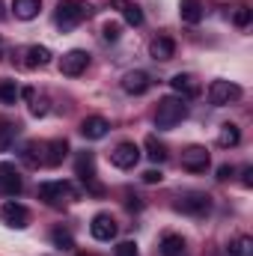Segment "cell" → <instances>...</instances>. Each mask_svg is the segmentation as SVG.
I'll use <instances>...</instances> for the list:
<instances>
[{
    "instance_id": "cell-13",
    "label": "cell",
    "mask_w": 253,
    "mask_h": 256,
    "mask_svg": "<svg viewBox=\"0 0 253 256\" xmlns=\"http://www.w3.org/2000/svg\"><path fill=\"white\" fill-rule=\"evenodd\" d=\"M149 86H152V78L146 72H128L122 78V90L128 96H143V92H149Z\"/></svg>"
},
{
    "instance_id": "cell-23",
    "label": "cell",
    "mask_w": 253,
    "mask_h": 256,
    "mask_svg": "<svg viewBox=\"0 0 253 256\" xmlns=\"http://www.w3.org/2000/svg\"><path fill=\"white\" fill-rule=\"evenodd\" d=\"M238 140H242V131H238V126H232V122L220 126V134H218V146H224V149H232V146H238Z\"/></svg>"
},
{
    "instance_id": "cell-33",
    "label": "cell",
    "mask_w": 253,
    "mask_h": 256,
    "mask_svg": "<svg viewBox=\"0 0 253 256\" xmlns=\"http://www.w3.org/2000/svg\"><path fill=\"white\" fill-rule=\"evenodd\" d=\"M116 256H137V244H134V242H122V244L116 248Z\"/></svg>"
},
{
    "instance_id": "cell-32",
    "label": "cell",
    "mask_w": 253,
    "mask_h": 256,
    "mask_svg": "<svg viewBox=\"0 0 253 256\" xmlns=\"http://www.w3.org/2000/svg\"><path fill=\"white\" fill-rule=\"evenodd\" d=\"M30 102H33V104H30V114H33V116H45V114H48V102H45V98H36V92H33Z\"/></svg>"
},
{
    "instance_id": "cell-38",
    "label": "cell",
    "mask_w": 253,
    "mask_h": 256,
    "mask_svg": "<svg viewBox=\"0 0 253 256\" xmlns=\"http://www.w3.org/2000/svg\"><path fill=\"white\" fill-rule=\"evenodd\" d=\"M78 256H84V254H78Z\"/></svg>"
},
{
    "instance_id": "cell-2",
    "label": "cell",
    "mask_w": 253,
    "mask_h": 256,
    "mask_svg": "<svg viewBox=\"0 0 253 256\" xmlns=\"http://www.w3.org/2000/svg\"><path fill=\"white\" fill-rule=\"evenodd\" d=\"M185 116H188V104H185V98H179V96H167V98H161L158 108H155V126L158 128L179 126Z\"/></svg>"
},
{
    "instance_id": "cell-14",
    "label": "cell",
    "mask_w": 253,
    "mask_h": 256,
    "mask_svg": "<svg viewBox=\"0 0 253 256\" xmlns=\"http://www.w3.org/2000/svg\"><path fill=\"white\" fill-rule=\"evenodd\" d=\"M0 194H6V196L21 194V176L12 164H0Z\"/></svg>"
},
{
    "instance_id": "cell-30",
    "label": "cell",
    "mask_w": 253,
    "mask_h": 256,
    "mask_svg": "<svg viewBox=\"0 0 253 256\" xmlns=\"http://www.w3.org/2000/svg\"><path fill=\"white\" fill-rule=\"evenodd\" d=\"M232 21H236V27H248L250 24V9L248 6H238L236 15H232Z\"/></svg>"
},
{
    "instance_id": "cell-24",
    "label": "cell",
    "mask_w": 253,
    "mask_h": 256,
    "mask_svg": "<svg viewBox=\"0 0 253 256\" xmlns=\"http://www.w3.org/2000/svg\"><path fill=\"white\" fill-rule=\"evenodd\" d=\"M146 158L149 161H155V164H161L164 158H167V146L152 134V137H146Z\"/></svg>"
},
{
    "instance_id": "cell-3",
    "label": "cell",
    "mask_w": 253,
    "mask_h": 256,
    "mask_svg": "<svg viewBox=\"0 0 253 256\" xmlns=\"http://www.w3.org/2000/svg\"><path fill=\"white\" fill-rule=\"evenodd\" d=\"M39 196H42L48 206L60 208V206H66V202L74 200V188H72L68 182H42V185H39Z\"/></svg>"
},
{
    "instance_id": "cell-8",
    "label": "cell",
    "mask_w": 253,
    "mask_h": 256,
    "mask_svg": "<svg viewBox=\"0 0 253 256\" xmlns=\"http://www.w3.org/2000/svg\"><path fill=\"white\" fill-rule=\"evenodd\" d=\"M0 220H3L6 226H12V230H24V226L30 224V212H27L21 202L9 200V202H3V208H0Z\"/></svg>"
},
{
    "instance_id": "cell-17",
    "label": "cell",
    "mask_w": 253,
    "mask_h": 256,
    "mask_svg": "<svg viewBox=\"0 0 253 256\" xmlns=\"http://www.w3.org/2000/svg\"><path fill=\"white\" fill-rule=\"evenodd\" d=\"M108 120L104 116H86L84 122H80V134L86 137V140H102L104 134H108Z\"/></svg>"
},
{
    "instance_id": "cell-9",
    "label": "cell",
    "mask_w": 253,
    "mask_h": 256,
    "mask_svg": "<svg viewBox=\"0 0 253 256\" xmlns=\"http://www.w3.org/2000/svg\"><path fill=\"white\" fill-rule=\"evenodd\" d=\"M90 232H92L96 242H114L116 238V220L108 212H98L92 218V224H90Z\"/></svg>"
},
{
    "instance_id": "cell-20",
    "label": "cell",
    "mask_w": 253,
    "mask_h": 256,
    "mask_svg": "<svg viewBox=\"0 0 253 256\" xmlns=\"http://www.w3.org/2000/svg\"><path fill=\"white\" fill-rule=\"evenodd\" d=\"M42 9V0H12V12L21 21H33Z\"/></svg>"
},
{
    "instance_id": "cell-10",
    "label": "cell",
    "mask_w": 253,
    "mask_h": 256,
    "mask_svg": "<svg viewBox=\"0 0 253 256\" xmlns=\"http://www.w3.org/2000/svg\"><path fill=\"white\" fill-rule=\"evenodd\" d=\"M208 149L206 146H188L185 152H182V170H188V173H202L206 167H208Z\"/></svg>"
},
{
    "instance_id": "cell-12",
    "label": "cell",
    "mask_w": 253,
    "mask_h": 256,
    "mask_svg": "<svg viewBox=\"0 0 253 256\" xmlns=\"http://www.w3.org/2000/svg\"><path fill=\"white\" fill-rule=\"evenodd\" d=\"M149 54H152V60L167 63V60H173V54H176V42H173L170 36H155V39L149 42Z\"/></svg>"
},
{
    "instance_id": "cell-6",
    "label": "cell",
    "mask_w": 253,
    "mask_h": 256,
    "mask_svg": "<svg viewBox=\"0 0 253 256\" xmlns=\"http://www.w3.org/2000/svg\"><path fill=\"white\" fill-rule=\"evenodd\" d=\"M137 161H140V146H137V143H131V140L120 143V146L110 152V164H114L116 170H134V167H137Z\"/></svg>"
},
{
    "instance_id": "cell-5",
    "label": "cell",
    "mask_w": 253,
    "mask_h": 256,
    "mask_svg": "<svg viewBox=\"0 0 253 256\" xmlns=\"http://www.w3.org/2000/svg\"><path fill=\"white\" fill-rule=\"evenodd\" d=\"M208 208H212V200H208V194H200V191L182 194V196L176 200V212H182V214L202 218V214H208Z\"/></svg>"
},
{
    "instance_id": "cell-34",
    "label": "cell",
    "mask_w": 253,
    "mask_h": 256,
    "mask_svg": "<svg viewBox=\"0 0 253 256\" xmlns=\"http://www.w3.org/2000/svg\"><path fill=\"white\" fill-rule=\"evenodd\" d=\"M161 179H164L161 170H146V173H143V182H146V185H155V182H161Z\"/></svg>"
},
{
    "instance_id": "cell-18",
    "label": "cell",
    "mask_w": 253,
    "mask_h": 256,
    "mask_svg": "<svg viewBox=\"0 0 253 256\" xmlns=\"http://www.w3.org/2000/svg\"><path fill=\"white\" fill-rule=\"evenodd\" d=\"M110 6L122 12V18H126L131 27H140L143 24V9L137 3H131V0H110Z\"/></svg>"
},
{
    "instance_id": "cell-28",
    "label": "cell",
    "mask_w": 253,
    "mask_h": 256,
    "mask_svg": "<svg viewBox=\"0 0 253 256\" xmlns=\"http://www.w3.org/2000/svg\"><path fill=\"white\" fill-rule=\"evenodd\" d=\"M51 242H54L57 248H63V250L74 248V238H72V232H68V230H54V232H51Z\"/></svg>"
},
{
    "instance_id": "cell-19",
    "label": "cell",
    "mask_w": 253,
    "mask_h": 256,
    "mask_svg": "<svg viewBox=\"0 0 253 256\" xmlns=\"http://www.w3.org/2000/svg\"><path fill=\"white\" fill-rule=\"evenodd\" d=\"M51 63V51L48 48H42V45H30V48H24V66L27 68H42V66Z\"/></svg>"
},
{
    "instance_id": "cell-25",
    "label": "cell",
    "mask_w": 253,
    "mask_h": 256,
    "mask_svg": "<svg viewBox=\"0 0 253 256\" xmlns=\"http://www.w3.org/2000/svg\"><path fill=\"white\" fill-rule=\"evenodd\" d=\"M18 96H21V90H18L15 80H3V84H0V102H3V104H15Z\"/></svg>"
},
{
    "instance_id": "cell-21",
    "label": "cell",
    "mask_w": 253,
    "mask_h": 256,
    "mask_svg": "<svg viewBox=\"0 0 253 256\" xmlns=\"http://www.w3.org/2000/svg\"><path fill=\"white\" fill-rule=\"evenodd\" d=\"M179 15L185 24H200L202 21V0H179Z\"/></svg>"
},
{
    "instance_id": "cell-1",
    "label": "cell",
    "mask_w": 253,
    "mask_h": 256,
    "mask_svg": "<svg viewBox=\"0 0 253 256\" xmlns=\"http://www.w3.org/2000/svg\"><path fill=\"white\" fill-rule=\"evenodd\" d=\"M86 18H92V6L86 0H60L57 15H54V21H57L60 30H74Z\"/></svg>"
},
{
    "instance_id": "cell-11",
    "label": "cell",
    "mask_w": 253,
    "mask_h": 256,
    "mask_svg": "<svg viewBox=\"0 0 253 256\" xmlns=\"http://www.w3.org/2000/svg\"><path fill=\"white\" fill-rule=\"evenodd\" d=\"M86 66H90V54L80 51V48H74V51L63 54V60H60V72L68 74V78H78V74L86 72Z\"/></svg>"
},
{
    "instance_id": "cell-36",
    "label": "cell",
    "mask_w": 253,
    "mask_h": 256,
    "mask_svg": "<svg viewBox=\"0 0 253 256\" xmlns=\"http://www.w3.org/2000/svg\"><path fill=\"white\" fill-rule=\"evenodd\" d=\"M250 176H253V167H248V170H244V179H242V182H244V188H250V185H253Z\"/></svg>"
},
{
    "instance_id": "cell-35",
    "label": "cell",
    "mask_w": 253,
    "mask_h": 256,
    "mask_svg": "<svg viewBox=\"0 0 253 256\" xmlns=\"http://www.w3.org/2000/svg\"><path fill=\"white\" fill-rule=\"evenodd\" d=\"M232 173H236V170H232L230 164H220V167H218V179H220V182H226V179H232Z\"/></svg>"
},
{
    "instance_id": "cell-16",
    "label": "cell",
    "mask_w": 253,
    "mask_h": 256,
    "mask_svg": "<svg viewBox=\"0 0 253 256\" xmlns=\"http://www.w3.org/2000/svg\"><path fill=\"white\" fill-rule=\"evenodd\" d=\"M170 86L179 92V98H196L200 96V84H196V78L194 74H173V80H170Z\"/></svg>"
},
{
    "instance_id": "cell-4",
    "label": "cell",
    "mask_w": 253,
    "mask_h": 256,
    "mask_svg": "<svg viewBox=\"0 0 253 256\" xmlns=\"http://www.w3.org/2000/svg\"><path fill=\"white\" fill-rule=\"evenodd\" d=\"M238 98H242V86H238V84H232V80H212V86H208V102H212L214 108L232 104V102H238Z\"/></svg>"
},
{
    "instance_id": "cell-31",
    "label": "cell",
    "mask_w": 253,
    "mask_h": 256,
    "mask_svg": "<svg viewBox=\"0 0 253 256\" xmlns=\"http://www.w3.org/2000/svg\"><path fill=\"white\" fill-rule=\"evenodd\" d=\"M102 36H104L108 42H116V39H120V24H116V21H108V24L102 27Z\"/></svg>"
},
{
    "instance_id": "cell-7",
    "label": "cell",
    "mask_w": 253,
    "mask_h": 256,
    "mask_svg": "<svg viewBox=\"0 0 253 256\" xmlns=\"http://www.w3.org/2000/svg\"><path fill=\"white\" fill-rule=\"evenodd\" d=\"M74 173H78V179H80L92 194H102V188L96 185V158H92V152H80V155H78Z\"/></svg>"
},
{
    "instance_id": "cell-26",
    "label": "cell",
    "mask_w": 253,
    "mask_h": 256,
    "mask_svg": "<svg viewBox=\"0 0 253 256\" xmlns=\"http://www.w3.org/2000/svg\"><path fill=\"white\" fill-rule=\"evenodd\" d=\"M230 256H253V238L242 236V238L230 242Z\"/></svg>"
},
{
    "instance_id": "cell-29",
    "label": "cell",
    "mask_w": 253,
    "mask_h": 256,
    "mask_svg": "<svg viewBox=\"0 0 253 256\" xmlns=\"http://www.w3.org/2000/svg\"><path fill=\"white\" fill-rule=\"evenodd\" d=\"M15 134H18V126H9V122H0V149H3V146H6V143H9V140L15 137Z\"/></svg>"
},
{
    "instance_id": "cell-27",
    "label": "cell",
    "mask_w": 253,
    "mask_h": 256,
    "mask_svg": "<svg viewBox=\"0 0 253 256\" xmlns=\"http://www.w3.org/2000/svg\"><path fill=\"white\" fill-rule=\"evenodd\" d=\"M24 161H27L30 167L42 164V143H27V146H24Z\"/></svg>"
},
{
    "instance_id": "cell-15",
    "label": "cell",
    "mask_w": 253,
    "mask_h": 256,
    "mask_svg": "<svg viewBox=\"0 0 253 256\" xmlns=\"http://www.w3.org/2000/svg\"><path fill=\"white\" fill-rule=\"evenodd\" d=\"M68 152V143L66 140H51V143H42V164L45 167H57Z\"/></svg>"
},
{
    "instance_id": "cell-37",
    "label": "cell",
    "mask_w": 253,
    "mask_h": 256,
    "mask_svg": "<svg viewBox=\"0 0 253 256\" xmlns=\"http://www.w3.org/2000/svg\"><path fill=\"white\" fill-rule=\"evenodd\" d=\"M0 51H3V39H0Z\"/></svg>"
},
{
    "instance_id": "cell-22",
    "label": "cell",
    "mask_w": 253,
    "mask_h": 256,
    "mask_svg": "<svg viewBox=\"0 0 253 256\" xmlns=\"http://www.w3.org/2000/svg\"><path fill=\"white\" fill-rule=\"evenodd\" d=\"M161 254L164 256H185V238L176 232H167L161 238Z\"/></svg>"
}]
</instances>
